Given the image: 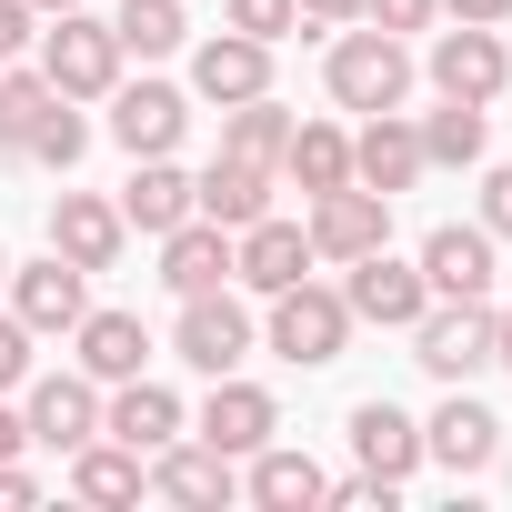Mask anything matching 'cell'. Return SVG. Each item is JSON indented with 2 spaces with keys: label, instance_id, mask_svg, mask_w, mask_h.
I'll return each instance as SVG.
<instances>
[{
  "label": "cell",
  "instance_id": "42",
  "mask_svg": "<svg viewBox=\"0 0 512 512\" xmlns=\"http://www.w3.org/2000/svg\"><path fill=\"white\" fill-rule=\"evenodd\" d=\"M21 452H31V422H21L11 402H0V462H21Z\"/></svg>",
  "mask_w": 512,
  "mask_h": 512
},
{
  "label": "cell",
  "instance_id": "3",
  "mask_svg": "<svg viewBox=\"0 0 512 512\" xmlns=\"http://www.w3.org/2000/svg\"><path fill=\"white\" fill-rule=\"evenodd\" d=\"M342 342H352V302H342V292H322L312 272H302L292 292H272V352H282V362L322 372V362H342Z\"/></svg>",
  "mask_w": 512,
  "mask_h": 512
},
{
  "label": "cell",
  "instance_id": "36",
  "mask_svg": "<svg viewBox=\"0 0 512 512\" xmlns=\"http://www.w3.org/2000/svg\"><path fill=\"white\" fill-rule=\"evenodd\" d=\"M392 492H402V482H382V472H352V482H332L322 502H342V512H392Z\"/></svg>",
  "mask_w": 512,
  "mask_h": 512
},
{
  "label": "cell",
  "instance_id": "5",
  "mask_svg": "<svg viewBox=\"0 0 512 512\" xmlns=\"http://www.w3.org/2000/svg\"><path fill=\"white\" fill-rule=\"evenodd\" d=\"M352 282H342V302H352V322H382V332H412L422 312H432V282H422V262H392V241L382 251H362V262H342Z\"/></svg>",
  "mask_w": 512,
  "mask_h": 512
},
{
  "label": "cell",
  "instance_id": "29",
  "mask_svg": "<svg viewBox=\"0 0 512 512\" xmlns=\"http://www.w3.org/2000/svg\"><path fill=\"white\" fill-rule=\"evenodd\" d=\"M412 131H422V161H432V171H472V161L492 151V111H482V101H442V111L412 121Z\"/></svg>",
  "mask_w": 512,
  "mask_h": 512
},
{
  "label": "cell",
  "instance_id": "25",
  "mask_svg": "<svg viewBox=\"0 0 512 512\" xmlns=\"http://www.w3.org/2000/svg\"><path fill=\"white\" fill-rule=\"evenodd\" d=\"M251 502H262V512H312L322 492H332V472L312 462V452H292V442H262V452H251V482H241Z\"/></svg>",
  "mask_w": 512,
  "mask_h": 512
},
{
  "label": "cell",
  "instance_id": "34",
  "mask_svg": "<svg viewBox=\"0 0 512 512\" xmlns=\"http://www.w3.org/2000/svg\"><path fill=\"white\" fill-rule=\"evenodd\" d=\"M221 31H251V41H292L302 31V11H292V0H221Z\"/></svg>",
  "mask_w": 512,
  "mask_h": 512
},
{
  "label": "cell",
  "instance_id": "38",
  "mask_svg": "<svg viewBox=\"0 0 512 512\" xmlns=\"http://www.w3.org/2000/svg\"><path fill=\"white\" fill-rule=\"evenodd\" d=\"M482 231H492V241H512V161L482 181Z\"/></svg>",
  "mask_w": 512,
  "mask_h": 512
},
{
  "label": "cell",
  "instance_id": "11",
  "mask_svg": "<svg viewBox=\"0 0 512 512\" xmlns=\"http://www.w3.org/2000/svg\"><path fill=\"white\" fill-rule=\"evenodd\" d=\"M81 282H91V272L51 251V262H11V282H0V292H11V312H21V322H31V342H41V332H81V312H91V292H81Z\"/></svg>",
  "mask_w": 512,
  "mask_h": 512
},
{
  "label": "cell",
  "instance_id": "21",
  "mask_svg": "<svg viewBox=\"0 0 512 512\" xmlns=\"http://www.w3.org/2000/svg\"><path fill=\"white\" fill-rule=\"evenodd\" d=\"M191 211H201V221H221V231L262 221V211H272V161H241V151H221V161L191 181Z\"/></svg>",
  "mask_w": 512,
  "mask_h": 512
},
{
  "label": "cell",
  "instance_id": "43",
  "mask_svg": "<svg viewBox=\"0 0 512 512\" xmlns=\"http://www.w3.org/2000/svg\"><path fill=\"white\" fill-rule=\"evenodd\" d=\"M0 502H41V472H21V462H0Z\"/></svg>",
  "mask_w": 512,
  "mask_h": 512
},
{
  "label": "cell",
  "instance_id": "22",
  "mask_svg": "<svg viewBox=\"0 0 512 512\" xmlns=\"http://www.w3.org/2000/svg\"><path fill=\"white\" fill-rule=\"evenodd\" d=\"M71 492H81V502H101V512H121V502H141V492H151V452H131V442L91 432V442L71 452Z\"/></svg>",
  "mask_w": 512,
  "mask_h": 512
},
{
  "label": "cell",
  "instance_id": "1",
  "mask_svg": "<svg viewBox=\"0 0 512 512\" xmlns=\"http://www.w3.org/2000/svg\"><path fill=\"white\" fill-rule=\"evenodd\" d=\"M322 81H332L342 111H402L412 101V51H402V31H342Z\"/></svg>",
  "mask_w": 512,
  "mask_h": 512
},
{
  "label": "cell",
  "instance_id": "10",
  "mask_svg": "<svg viewBox=\"0 0 512 512\" xmlns=\"http://www.w3.org/2000/svg\"><path fill=\"white\" fill-rule=\"evenodd\" d=\"M312 262H362V251H382L392 241V201L382 191H362V181H342V191H322L312 201Z\"/></svg>",
  "mask_w": 512,
  "mask_h": 512
},
{
  "label": "cell",
  "instance_id": "9",
  "mask_svg": "<svg viewBox=\"0 0 512 512\" xmlns=\"http://www.w3.org/2000/svg\"><path fill=\"white\" fill-rule=\"evenodd\" d=\"M302 272H312V231H302V221L262 211V221H241V231H231V282H251L262 302H272V292H292Z\"/></svg>",
  "mask_w": 512,
  "mask_h": 512
},
{
  "label": "cell",
  "instance_id": "15",
  "mask_svg": "<svg viewBox=\"0 0 512 512\" xmlns=\"http://www.w3.org/2000/svg\"><path fill=\"white\" fill-rule=\"evenodd\" d=\"M121 241H131L121 201H101V191H61V201H51V251H61V262L111 272V262H121Z\"/></svg>",
  "mask_w": 512,
  "mask_h": 512
},
{
  "label": "cell",
  "instance_id": "33",
  "mask_svg": "<svg viewBox=\"0 0 512 512\" xmlns=\"http://www.w3.org/2000/svg\"><path fill=\"white\" fill-rule=\"evenodd\" d=\"M81 151H91V121H81V101H51V111H41V131H31V151H21V161H41V171H71V161H81Z\"/></svg>",
  "mask_w": 512,
  "mask_h": 512
},
{
  "label": "cell",
  "instance_id": "30",
  "mask_svg": "<svg viewBox=\"0 0 512 512\" xmlns=\"http://www.w3.org/2000/svg\"><path fill=\"white\" fill-rule=\"evenodd\" d=\"M111 41H121V61H171L191 41V11H181V0H121Z\"/></svg>",
  "mask_w": 512,
  "mask_h": 512
},
{
  "label": "cell",
  "instance_id": "28",
  "mask_svg": "<svg viewBox=\"0 0 512 512\" xmlns=\"http://www.w3.org/2000/svg\"><path fill=\"white\" fill-rule=\"evenodd\" d=\"M352 452H362V472L412 482V472H422V422L392 412V402H362V412H352Z\"/></svg>",
  "mask_w": 512,
  "mask_h": 512
},
{
  "label": "cell",
  "instance_id": "7",
  "mask_svg": "<svg viewBox=\"0 0 512 512\" xmlns=\"http://www.w3.org/2000/svg\"><path fill=\"white\" fill-rule=\"evenodd\" d=\"M171 352L191 362V372H241V352H251V312L211 282V292H181V322H171Z\"/></svg>",
  "mask_w": 512,
  "mask_h": 512
},
{
  "label": "cell",
  "instance_id": "12",
  "mask_svg": "<svg viewBox=\"0 0 512 512\" xmlns=\"http://www.w3.org/2000/svg\"><path fill=\"white\" fill-rule=\"evenodd\" d=\"M181 131H191V101H181L171 81H111V141H121L131 161L181 151Z\"/></svg>",
  "mask_w": 512,
  "mask_h": 512
},
{
  "label": "cell",
  "instance_id": "18",
  "mask_svg": "<svg viewBox=\"0 0 512 512\" xmlns=\"http://www.w3.org/2000/svg\"><path fill=\"white\" fill-rule=\"evenodd\" d=\"M422 282H432V302H492V231L472 221H442L432 241H422Z\"/></svg>",
  "mask_w": 512,
  "mask_h": 512
},
{
  "label": "cell",
  "instance_id": "46",
  "mask_svg": "<svg viewBox=\"0 0 512 512\" xmlns=\"http://www.w3.org/2000/svg\"><path fill=\"white\" fill-rule=\"evenodd\" d=\"M0 282H11V251H0Z\"/></svg>",
  "mask_w": 512,
  "mask_h": 512
},
{
  "label": "cell",
  "instance_id": "20",
  "mask_svg": "<svg viewBox=\"0 0 512 512\" xmlns=\"http://www.w3.org/2000/svg\"><path fill=\"white\" fill-rule=\"evenodd\" d=\"M191 91L201 101H251V91H272V41H251V31H221V41H201L191 51Z\"/></svg>",
  "mask_w": 512,
  "mask_h": 512
},
{
  "label": "cell",
  "instance_id": "44",
  "mask_svg": "<svg viewBox=\"0 0 512 512\" xmlns=\"http://www.w3.org/2000/svg\"><path fill=\"white\" fill-rule=\"evenodd\" d=\"M492 362H502V372H512V302H502V312H492Z\"/></svg>",
  "mask_w": 512,
  "mask_h": 512
},
{
  "label": "cell",
  "instance_id": "41",
  "mask_svg": "<svg viewBox=\"0 0 512 512\" xmlns=\"http://www.w3.org/2000/svg\"><path fill=\"white\" fill-rule=\"evenodd\" d=\"M442 11H452V21H482V31H502V21H512V0H442Z\"/></svg>",
  "mask_w": 512,
  "mask_h": 512
},
{
  "label": "cell",
  "instance_id": "14",
  "mask_svg": "<svg viewBox=\"0 0 512 512\" xmlns=\"http://www.w3.org/2000/svg\"><path fill=\"white\" fill-rule=\"evenodd\" d=\"M21 422H31V442H41V452H81V442L101 432V382H91V372H41Z\"/></svg>",
  "mask_w": 512,
  "mask_h": 512
},
{
  "label": "cell",
  "instance_id": "40",
  "mask_svg": "<svg viewBox=\"0 0 512 512\" xmlns=\"http://www.w3.org/2000/svg\"><path fill=\"white\" fill-rule=\"evenodd\" d=\"M31 21H41V11H31V0H0V61H11V51H21V41H41V31H31Z\"/></svg>",
  "mask_w": 512,
  "mask_h": 512
},
{
  "label": "cell",
  "instance_id": "31",
  "mask_svg": "<svg viewBox=\"0 0 512 512\" xmlns=\"http://www.w3.org/2000/svg\"><path fill=\"white\" fill-rule=\"evenodd\" d=\"M282 141H292V111H282L272 91L231 101V121H221V151H241V161H272V171H282Z\"/></svg>",
  "mask_w": 512,
  "mask_h": 512
},
{
  "label": "cell",
  "instance_id": "24",
  "mask_svg": "<svg viewBox=\"0 0 512 512\" xmlns=\"http://www.w3.org/2000/svg\"><path fill=\"white\" fill-rule=\"evenodd\" d=\"M121 221H131V231H151V241H161V231H181V221H191V171H181L171 151L131 161V191H121Z\"/></svg>",
  "mask_w": 512,
  "mask_h": 512
},
{
  "label": "cell",
  "instance_id": "23",
  "mask_svg": "<svg viewBox=\"0 0 512 512\" xmlns=\"http://www.w3.org/2000/svg\"><path fill=\"white\" fill-rule=\"evenodd\" d=\"M211 282H231V231L191 211L181 231H161V292L181 302V292H211Z\"/></svg>",
  "mask_w": 512,
  "mask_h": 512
},
{
  "label": "cell",
  "instance_id": "37",
  "mask_svg": "<svg viewBox=\"0 0 512 512\" xmlns=\"http://www.w3.org/2000/svg\"><path fill=\"white\" fill-rule=\"evenodd\" d=\"M432 11H442V0H362L372 31H432Z\"/></svg>",
  "mask_w": 512,
  "mask_h": 512
},
{
  "label": "cell",
  "instance_id": "17",
  "mask_svg": "<svg viewBox=\"0 0 512 512\" xmlns=\"http://www.w3.org/2000/svg\"><path fill=\"white\" fill-rule=\"evenodd\" d=\"M151 492L181 502V512H221V502L241 492V472H231V452H211V442H161V452H151Z\"/></svg>",
  "mask_w": 512,
  "mask_h": 512
},
{
  "label": "cell",
  "instance_id": "26",
  "mask_svg": "<svg viewBox=\"0 0 512 512\" xmlns=\"http://www.w3.org/2000/svg\"><path fill=\"white\" fill-rule=\"evenodd\" d=\"M282 181H292L302 201L342 191V181H352V131H332V121H292V141H282Z\"/></svg>",
  "mask_w": 512,
  "mask_h": 512
},
{
  "label": "cell",
  "instance_id": "13",
  "mask_svg": "<svg viewBox=\"0 0 512 512\" xmlns=\"http://www.w3.org/2000/svg\"><path fill=\"white\" fill-rule=\"evenodd\" d=\"M422 171H432V161H422V131H412L402 111H362V131H352V181L392 201V191H412Z\"/></svg>",
  "mask_w": 512,
  "mask_h": 512
},
{
  "label": "cell",
  "instance_id": "4",
  "mask_svg": "<svg viewBox=\"0 0 512 512\" xmlns=\"http://www.w3.org/2000/svg\"><path fill=\"white\" fill-rule=\"evenodd\" d=\"M432 91L442 101H502V81H512V51H502V31H482V21H452V31H432Z\"/></svg>",
  "mask_w": 512,
  "mask_h": 512
},
{
  "label": "cell",
  "instance_id": "2",
  "mask_svg": "<svg viewBox=\"0 0 512 512\" xmlns=\"http://www.w3.org/2000/svg\"><path fill=\"white\" fill-rule=\"evenodd\" d=\"M41 81H51L61 101H111V81H121V41H111V21L61 11V21L41 31Z\"/></svg>",
  "mask_w": 512,
  "mask_h": 512
},
{
  "label": "cell",
  "instance_id": "6",
  "mask_svg": "<svg viewBox=\"0 0 512 512\" xmlns=\"http://www.w3.org/2000/svg\"><path fill=\"white\" fill-rule=\"evenodd\" d=\"M412 362H422L432 382H472V372L492 362V302H432V312L412 322Z\"/></svg>",
  "mask_w": 512,
  "mask_h": 512
},
{
  "label": "cell",
  "instance_id": "45",
  "mask_svg": "<svg viewBox=\"0 0 512 512\" xmlns=\"http://www.w3.org/2000/svg\"><path fill=\"white\" fill-rule=\"evenodd\" d=\"M31 11H41V21H61V11H81V0H31Z\"/></svg>",
  "mask_w": 512,
  "mask_h": 512
},
{
  "label": "cell",
  "instance_id": "27",
  "mask_svg": "<svg viewBox=\"0 0 512 512\" xmlns=\"http://www.w3.org/2000/svg\"><path fill=\"white\" fill-rule=\"evenodd\" d=\"M71 342H81V372H91L101 392H111V382H131V372L151 362V332H141V312H81V332H71Z\"/></svg>",
  "mask_w": 512,
  "mask_h": 512
},
{
  "label": "cell",
  "instance_id": "16",
  "mask_svg": "<svg viewBox=\"0 0 512 512\" xmlns=\"http://www.w3.org/2000/svg\"><path fill=\"white\" fill-rule=\"evenodd\" d=\"M492 452H502V422L452 382V402L422 422V462H442V472H462V482H472V472H492Z\"/></svg>",
  "mask_w": 512,
  "mask_h": 512
},
{
  "label": "cell",
  "instance_id": "32",
  "mask_svg": "<svg viewBox=\"0 0 512 512\" xmlns=\"http://www.w3.org/2000/svg\"><path fill=\"white\" fill-rule=\"evenodd\" d=\"M51 101H61V91H51L41 71H0V151H11V161L31 151V131H41Z\"/></svg>",
  "mask_w": 512,
  "mask_h": 512
},
{
  "label": "cell",
  "instance_id": "19",
  "mask_svg": "<svg viewBox=\"0 0 512 512\" xmlns=\"http://www.w3.org/2000/svg\"><path fill=\"white\" fill-rule=\"evenodd\" d=\"M101 432H111V442H131V452H161V442H181V392H171V382H151V372H131V382H111Z\"/></svg>",
  "mask_w": 512,
  "mask_h": 512
},
{
  "label": "cell",
  "instance_id": "39",
  "mask_svg": "<svg viewBox=\"0 0 512 512\" xmlns=\"http://www.w3.org/2000/svg\"><path fill=\"white\" fill-rule=\"evenodd\" d=\"M292 11H302V31H352L362 0H292Z\"/></svg>",
  "mask_w": 512,
  "mask_h": 512
},
{
  "label": "cell",
  "instance_id": "8",
  "mask_svg": "<svg viewBox=\"0 0 512 512\" xmlns=\"http://www.w3.org/2000/svg\"><path fill=\"white\" fill-rule=\"evenodd\" d=\"M211 452H231V462H251L272 432H282V402L262 392V382H241V372H211V402H201V422H191Z\"/></svg>",
  "mask_w": 512,
  "mask_h": 512
},
{
  "label": "cell",
  "instance_id": "35",
  "mask_svg": "<svg viewBox=\"0 0 512 512\" xmlns=\"http://www.w3.org/2000/svg\"><path fill=\"white\" fill-rule=\"evenodd\" d=\"M21 382H31V322L0 312V392H21Z\"/></svg>",
  "mask_w": 512,
  "mask_h": 512
}]
</instances>
